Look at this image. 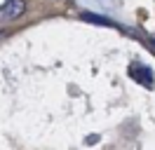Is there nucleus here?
<instances>
[{
	"label": "nucleus",
	"instance_id": "obj_1",
	"mask_svg": "<svg viewBox=\"0 0 155 150\" xmlns=\"http://www.w3.org/2000/svg\"><path fill=\"white\" fill-rule=\"evenodd\" d=\"M24 12H26V2L24 0H7L0 7V21H17V19H21Z\"/></svg>",
	"mask_w": 155,
	"mask_h": 150
},
{
	"label": "nucleus",
	"instance_id": "obj_2",
	"mask_svg": "<svg viewBox=\"0 0 155 150\" xmlns=\"http://www.w3.org/2000/svg\"><path fill=\"white\" fill-rule=\"evenodd\" d=\"M5 2H7V0H0V7H2V5H5Z\"/></svg>",
	"mask_w": 155,
	"mask_h": 150
}]
</instances>
